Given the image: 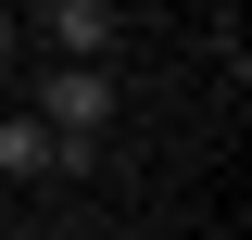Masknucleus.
<instances>
[{
  "mask_svg": "<svg viewBox=\"0 0 252 240\" xmlns=\"http://www.w3.org/2000/svg\"><path fill=\"white\" fill-rule=\"evenodd\" d=\"M26 177H63V139L13 101V114H0V190H26Z\"/></svg>",
  "mask_w": 252,
  "mask_h": 240,
  "instance_id": "7ed1b4c3",
  "label": "nucleus"
},
{
  "mask_svg": "<svg viewBox=\"0 0 252 240\" xmlns=\"http://www.w3.org/2000/svg\"><path fill=\"white\" fill-rule=\"evenodd\" d=\"M13 13H38V38H51L63 63H101V51H114V13H126V0H13Z\"/></svg>",
  "mask_w": 252,
  "mask_h": 240,
  "instance_id": "f03ea898",
  "label": "nucleus"
},
{
  "mask_svg": "<svg viewBox=\"0 0 252 240\" xmlns=\"http://www.w3.org/2000/svg\"><path fill=\"white\" fill-rule=\"evenodd\" d=\"M26 114L51 126V139H89V152H101V126L126 114V89H114V63H51V76L26 89Z\"/></svg>",
  "mask_w": 252,
  "mask_h": 240,
  "instance_id": "f257e3e1",
  "label": "nucleus"
},
{
  "mask_svg": "<svg viewBox=\"0 0 252 240\" xmlns=\"http://www.w3.org/2000/svg\"><path fill=\"white\" fill-rule=\"evenodd\" d=\"M13 26H26V13H13V0H0V76H13Z\"/></svg>",
  "mask_w": 252,
  "mask_h": 240,
  "instance_id": "20e7f679",
  "label": "nucleus"
},
{
  "mask_svg": "<svg viewBox=\"0 0 252 240\" xmlns=\"http://www.w3.org/2000/svg\"><path fill=\"white\" fill-rule=\"evenodd\" d=\"M0 240H13V190H0Z\"/></svg>",
  "mask_w": 252,
  "mask_h": 240,
  "instance_id": "39448f33",
  "label": "nucleus"
}]
</instances>
